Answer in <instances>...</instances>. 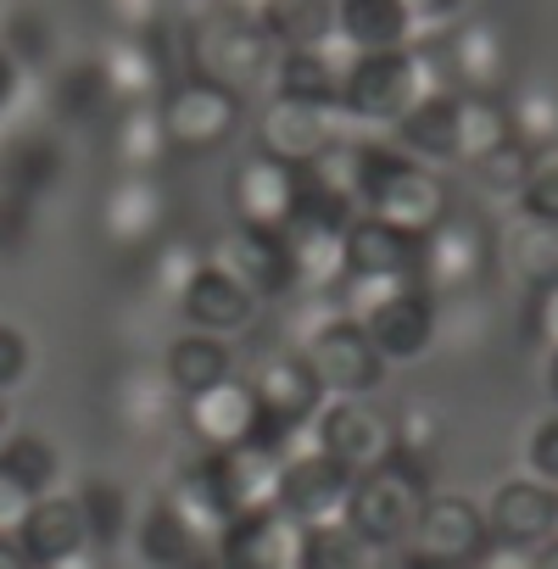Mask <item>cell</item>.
<instances>
[{
	"label": "cell",
	"instance_id": "obj_4",
	"mask_svg": "<svg viewBox=\"0 0 558 569\" xmlns=\"http://www.w3.org/2000/svg\"><path fill=\"white\" fill-rule=\"evenodd\" d=\"M179 57H185V73H201L212 84H229V90H251L268 79V62H273V46L268 34L257 29V18L235 12V7H212L201 23H190V34L179 40Z\"/></svg>",
	"mask_w": 558,
	"mask_h": 569
},
{
	"label": "cell",
	"instance_id": "obj_42",
	"mask_svg": "<svg viewBox=\"0 0 558 569\" xmlns=\"http://www.w3.org/2000/svg\"><path fill=\"white\" fill-rule=\"evenodd\" d=\"M525 475L558 491V408L525 430Z\"/></svg>",
	"mask_w": 558,
	"mask_h": 569
},
{
	"label": "cell",
	"instance_id": "obj_24",
	"mask_svg": "<svg viewBox=\"0 0 558 569\" xmlns=\"http://www.w3.org/2000/svg\"><path fill=\"white\" fill-rule=\"evenodd\" d=\"M408 157H419V162H458V90H447V84H430L391 129H386Z\"/></svg>",
	"mask_w": 558,
	"mask_h": 569
},
{
	"label": "cell",
	"instance_id": "obj_35",
	"mask_svg": "<svg viewBox=\"0 0 558 569\" xmlns=\"http://www.w3.org/2000/svg\"><path fill=\"white\" fill-rule=\"evenodd\" d=\"M508 134H519L514 129V118H508V101L502 96H458V162L469 168L475 157H486L491 146H502Z\"/></svg>",
	"mask_w": 558,
	"mask_h": 569
},
{
	"label": "cell",
	"instance_id": "obj_38",
	"mask_svg": "<svg viewBox=\"0 0 558 569\" xmlns=\"http://www.w3.org/2000/svg\"><path fill=\"white\" fill-rule=\"evenodd\" d=\"M530 162H536V146H530L525 134H508L502 146H491L486 157H475L469 173H475V184H480L486 196H508V201H514V190L525 184Z\"/></svg>",
	"mask_w": 558,
	"mask_h": 569
},
{
	"label": "cell",
	"instance_id": "obj_48",
	"mask_svg": "<svg viewBox=\"0 0 558 569\" xmlns=\"http://www.w3.org/2000/svg\"><path fill=\"white\" fill-rule=\"evenodd\" d=\"M469 569H530V552H525V547H502V541H491Z\"/></svg>",
	"mask_w": 558,
	"mask_h": 569
},
{
	"label": "cell",
	"instance_id": "obj_15",
	"mask_svg": "<svg viewBox=\"0 0 558 569\" xmlns=\"http://www.w3.org/2000/svg\"><path fill=\"white\" fill-rule=\"evenodd\" d=\"M452 34H441L430 46V57L441 62L436 84L447 79V90L458 96H502L508 84V40L497 23H447Z\"/></svg>",
	"mask_w": 558,
	"mask_h": 569
},
{
	"label": "cell",
	"instance_id": "obj_18",
	"mask_svg": "<svg viewBox=\"0 0 558 569\" xmlns=\"http://www.w3.org/2000/svg\"><path fill=\"white\" fill-rule=\"evenodd\" d=\"M352 469L347 463H336L330 452H319V447H291L286 452V463H279V508H286L291 519H302V525H313V519H336L341 513V502H347V491H352Z\"/></svg>",
	"mask_w": 558,
	"mask_h": 569
},
{
	"label": "cell",
	"instance_id": "obj_2",
	"mask_svg": "<svg viewBox=\"0 0 558 569\" xmlns=\"http://www.w3.org/2000/svg\"><path fill=\"white\" fill-rule=\"evenodd\" d=\"M430 84L436 79H430V57L419 51V40L413 46H391V51H352L336 107L347 112V123L391 129Z\"/></svg>",
	"mask_w": 558,
	"mask_h": 569
},
{
	"label": "cell",
	"instance_id": "obj_50",
	"mask_svg": "<svg viewBox=\"0 0 558 569\" xmlns=\"http://www.w3.org/2000/svg\"><path fill=\"white\" fill-rule=\"evenodd\" d=\"M530 569H558V530H552L547 541L530 547Z\"/></svg>",
	"mask_w": 558,
	"mask_h": 569
},
{
	"label": "cell",
	"instance_id": "obj_53",
	"mask_svg": "<svg viewBox=\"0 0 558 569\" xmlns=\"http://www.w3.org/2000/svg\"><path fill=\"white\" fill-rule=\"evenodd\" d=\"M397 569H452V563H419V558H402L397 552Z\"/></svg>",
	"mask_w": 558,
	"mask_h": 569
},
{
	"label": "cell",
	"instance_id": "obj_49",
	"mask_svg": "<svg viewBox=\"0 0 558 569\" xmlns=\"http://www.w3.org/2000/svg\"><path fill=\"white\" fill-rule=\"evenodd\" d=\"M18 90H23V68H18V57L7 46H0V112H12Z\"/></svg>",
	"mask_w": 558,
	"mask_h": 569
},
{
	"label": "cell",
	"instance_id": "obj_10",
	"mask_svg": "<svg viewBox=\"0 0 558 569\" xmlns=\"http://www.w3.org/2000/svg\"><path fill=\"white\" fill-rule=\"evenodd\" d=\"M279 463H286V452H279V447L246 441V447H212L190 469L201 475V486L212 491V502L229 519L240 508H262V502L279 497Z\"/></svg>",
	"mask_w": 558,
	"mask_h": 569
},
{
	"label": "cell",
	"instance_id": "obj_12",
	"mask_svg": "<svg viewBox=\"0 0 558 569\" xmlns=\"http://www.w3.org/2000/svg\"><path fill=\"white\" fill-rule=\"evenodd\" d=\"M341 134H347V112H341V107L273 96V101L262 107V123H257V151L302 168V162L325 157Z\"/></svg>",
	"mask_w": 558,
	"mask_h": 569
},
{
	"label": "cell",
	"instance_id": "obj_31",
	"mask_svg": "<svg viewBox=\"0 0 558 569\" xmlns=\"http://www.w3.org/2000/svg\"><path fill=\"white\" fill-rule=\"evenodd\" d=\"M57 173H62V151L46 134H23V140H12L7 151H0V190H7L12 201H29V196L51 190Z\"/></svg>",
	"mask_w": 558,
	"mask_h": 569
},
{
	"label": "cell",
	"instance_id": "obj_52",
	"mask_svg": "<svg viewBox=\"0 0 558 569\" xmlns=\"http://www.w3.org/2000/svg\"><path fill=\"white\" fill-rule=\"evenodd\" d=\"M541 386H547V397H552V408H558V347H547V369H541Z\"/></svg>",
	"mask_w": 558,
	"mask_h": 569
},
{
	"label": "cell",
	"instance_id": "obj_43",
	"mask_svg": "<svg viewBox=\"0 0 558 569\" xmlns=\"http://www.w3.org/2000/svg\"><path fill=\"white\" fill-rule=\"evenodd\" d=\"M29 363H34L29 336H23L18 325H0V391H12V386L29 375Z\"/></svg>",
	"mask_w": 558,
	"mask_h": 569
},
{
	"label": "cell",
	"instance_id": "obj_13",
	"mask_svg": "<svg viewBox=\"0 0 558 569\" xmlns=\"http://www.w3.org/2000/svg\"><path fill=\"white\" fill-rule=\"evenodd\" d=\"M212 262L229 268L257 302H279L297 291V257H291V240L286 229H251V223H235L218 246H212Z\"/></svg>",
	"mask_w": 558,
	"mask_h": 569
},
{
	"label": "cell",
	"instance_id": "obj_17",
	"mask_svg": "<svg viewBox=\"0 0 558 569\" xmlns=\"http://www.w3.org/2000/svg\"><path fill=\"white\" fill-rule=\"evenodd\" d=\"M419 234L380 212H352L341 229V279H413Z\"/></svg>",
	"mask_w": 558,
	"mask_h": 569
},
{
	"label": "cell",
	"instance_id": "obj_7",
	"mask_svg": "<svg viewBox=\"0 0 558 569\" xmlns=\"http://www.w3.org/2000/svg\"><path fill=\"white\" fill-rule=\"evenodd\" d=\"M486 268H491V240H486L480 223L447 212L436 229L419 234V268H413V279L425 284L436 302L469 297L475 284L486 279Z\"/></svg>",
	"mask_w": 558,
	"mask_h": 569
},
{
	"label": "cell",
	"instance_id": "obj_33",
	"mask_svg": "<svg viewBox=\"0 0 558 569\" xmlns=\"http://www.w3.org/2000/svg\"><path fill=\"white\" fill-rule=\"evenodd\" d=\"M257 29L268 34V46H308L330 34V0H257Z\"/></svg>",
	"mask_w": 558,
	"mask_h": 569
},
{
	"label": "cell",
	"instance_id": "obj_5",
	"mask_svg": "<svg viewBox=\"0 0 558 569\" xmlns=\"http://www.w3.org/2000/svg\"><path fill=\"white\" fill-rule=\"evenodd\" d=\"M491 547V530H486V508L464 491H425L408 536H402V558H419V563H452V569H469L480 552Z\"/></svg>",
	"mask_w": 558,
	"mask_h": 569
},
{
	"label": "cell",
	"instance_id": "obj_28",
	"mask_svg": "<svg viewBox=\"0 0 558 569\" xmlns=\"http://www.w3.org/2000/svg\"><path fill=\"white\" fill-rule=\"evenodd\" d=\"M223 375H235V352H229L223 336H212V330H179V336L168 341V352H162V386H168L173 402H185V397L218 386Z\"/></svg>",
	"mask_w": 558,
	"mask_h": 569
},
{
	"label": "cell",
	"instance_id": "obj_37",
	"mask_svg": "<svg viewBox=\"0 0 558 569\" xmlns=\"http://www.w3.org/2000/svg\"><path fill=\"white\" fill-rule=\"evenodd\" d=\"M73 497H79V513H84L90 547H96V552H101V547H118L123 530H129V491H123L118 480L96 475V480H84Z\"/></svg>",
	"mask_w": 558,
	"mask_h": 569
},
{
	"label": "cell",
	"instance_id": "obj_21",
	"mask_svg": "<svg viewBox=\"0 0 558 569\" xmlns=\"http://www.w3.org/2000/svg\"><path fill=\"white\" fill-rule=\"evenodd\" d=\"M352 62V46L325 34V40H308V46H279L273 62H268V84L273 96H291V101H325L336 107L341 96V73Z\"/></svg>",
	"mask_w": 558,
	"mask_h": 569
},
{
	"label": "cell",
	"instance_id": "obj_1",
	"mask_svg": "<svg viewBox=\"0 0 558 569\" xmlns=\"http://www.w3.org/2000/svg\"><path fill=\"white\" fill-rule=\"evenodd\" d=\"M425 491H436V463H419V458H408V452L391 447L375 469H363L352 480V491L341 502V519L375 552H391V547H402V536H408Z\"/></svg>",
	"mask_w": 558,
	"mask_h": 569
},
{
	"label": "cell",
	"instance_id": "obj_32",
	"mask_svg": "<svg viewBox=\"0 0 558 569\" xmlns=\"http://www.w3.org/2000/svg\"><path fill=\"white\" fill-rule=\"evenodd\" d=\"M51 107H57V118H62V123H101V118H112L118 96H112V84H107L101 62L90 57V62L62 68V79L51 84Z\"/></svg>",
	"mask_w": 558,
	"mask_h": 569
},
{
	"label": "cell",
	"instance_id": "obj_51",
	"mask_svg": "<svg viewBox=\"0 0 558 569\" xmlns=\"http://www.w3.org/2000/svg\"><path fill=\"white\" fill-rule=\"evenodd\" d=\"M0 569H34V563L23 558V547H18L12 536H0Z\"/></svg>",
	"mask_w": 558,
	"mask_h": 569
},
{
	"label": "cell",
	"instance_id": "obj_41",
	"mask_svg": "<svg viewBox=\"0 0 558 569\" xmlns=\"http://www.w3.org/2000/svg\"><path fill=\"white\" fill-rule=\"evenodd\" d=\"M0 46L18 57V68H34L51 51V23L40 12H12L7 23H0Z\"/></svg>",
	"mask_w": 558,
	"mask_h": 569
},
{
	"label": "cell",
	"instance_id": "obj_25",
	"mask_svg": "<svg viewBox=\"0 0 558 569\" xmlns=\"http://www.w3.org/2000/svg\"><path fill=\"white\" fill-rule=\"evenodd\" d=\"M134 547L151 569H218V536L190 530L162 497L140 513L134 525Z\"/></svg>",
	"mask_w": 558,
	"mask_h": 569
},
{
	"label": "cell",
	"instance_id": "obj_44",
	"mask_svg": "<svg viewBox=\"0 0 558 569\" xmlns=\"http://www.w3.org/2000/svg\"><path fill=\"white\" fill-rule=\"evenodd\" d=\"M107 12L118 34H146L162 23V0H107Z\"/></svg>",
	"mask_w": 558,
	"mask_h": 569
},
{
	"label": "cell",
	"instance_id": "obj_30",
	"mask_svg": "<svg viewBox=\"0 0 558 569\" xmlns=\"http://www.w3.org/2000/svg\"><path fill=\"white\" fill-rule=\"evenodd\" d=\"M162 184L157 173H123L118 190L107 196V234L118 246H151V234L162 229Z\"/></svg>",
	"mask_w": 558,
	"mask_h": 569
},
{
	"label": "cell",
	"instance_id": "obj_29",
	"mask_svg": "<svg viewBox=\"0 0 558 569\" xmlns=\"http://www.w3.org/2000/svg\"><path fill=\"white\" fill-rule=\"evenodd\" d=\"M112 157L123 173H162L173 162L157 101H118L112 107Z\"/></svg>",
	"mask_w": 558,
	"mask_h": 569
},
{
	"label": "cell",
	"instance_id": "obj_27",
	"mask_svg": "<svg viewBox=\"0 0 558 569\" xmlns=\"http://www.w3.org/2000/svg\"><path fill=\"white\" fill-rule=\"evenodd\" d=\"M497 262L508 268V279L519 291H541V284L558 279V223H541V218H508L497 229Z\"/></svg>",
	"mask_w": 558,
	"mask_h": 569
},
{
	"label": "cell",
	"instance_id": "obj_14",
	"mask_svg": "<svg viewBox=\"0 0 558 569\" xmlns=\"http://www.w3.org/2000/svg\"><path fill=\"white\" fill-rule=\"evenodd\" d=\"M308 436H313L319 452H330L352 475L375 469L391 452V419L380 408H369L363 397H325L319 413L308 419Z\"/></svg>",
	"mask_w": 558,
	"mask_h": 569
},
{
	"label": "cell",
	"instance_id": "obj_8",
	"mask_svg": "<svg viewBox=\"0 0 558 569\" xmlns=\"http://www.w3.org/2000/svg\"><path fill=\"white\" fill-rule=\"evenodd\" d=\"M302 358L313 363L325 397H369V391L386 380V369H391V363L375 352L369 330H363L352 313H330L325 325H313Z\"/></svg>",
	"mask_w": 558,
	"mask_h": 569
},
{
	"label": "cell",
	"instance_id": "obj_34",
	"mask_svg": "<svg viewBox=\"0 0 558 569\" xmlns=\"http://www.w3.org/2000/svg\"><path fill=\"white\" fill-rule=\"evenodd\" d=\"M369 563H375V547L341 513L302 525V569H369Z\"/></svg>",
	"mask_w": 558,
	"mask_h": 569
},
{
	"label": "cell",
	"instance_id": "obj_26",
	"mask_svg": "<svg viewBox=\"0 0 558 569\" xmlns=\"http://www.w3.org/2000/svg\"><path fill=\"white\" fill-rule=\"evenodd\" d=\"M330 34L347 40L352 51H391L413 46L419 23L402 0H330Z\"/></svg>",
	"mask_w": 558,
	"mask_h": 569
},
{
	"label": "cell",
	"instance_id": "obj_40",
	"mask_svg": "<svg viewBox=\"0 0 558 569\" xmlns=\"http://www.w3.org/2000/svg\"><path fill=\"white\" fill-rule=\"evenodd\" d=\"M441 436H447V425H441V413L430 402L402 408V419L391 425V447L408 452V458H419V463H436L441 458Z\"/></svg>",
	"mask_w": 558,
	"mask_h": 569
},
{
	"label": "cell",
	"instance_id": "obj_55",
	"mask_svg": "<svg viewBox=\"0 0 558 569\" xmlns=\"http://www.w3.org/2000/svg\"><path fill=\"white\" fill-rule=\"evenodd\" d=\"M0 262H7V229H0Z\"/></svg>",
	"mask_w": 558,
	"mask_h": 569
},
{
	"label": "cell",
	"instance_id": "obj_45",
	"mask_svg": "<svg viewBox=\"0 0 558 569\" xmlns=\"http://www.w3.org/2000/svg\"><path fill=\"white\" fill-rule=\"evenodd\" d=\"M530 330H536L541 347H558V279L530 291Z\"/></svg>",
	"mask_w": 558,
	"mask_h": 569
},
{
	"label": "cell",
	"instance_id": "obj_46",
	"mask_svg": "<svg viewBox=\"0 0 558 569\" xmlns=\"http://www.w3.org/2000/svg\"><path fill=\"white\" fill-rule=\"evenodd\" d=\"M29 502H34V491H29V486H18L7 469H0V536H18V525H23Z\"/></svg>",
	"mask_w": 558,
	"mask_h": 569
},
{
	"label": "cell",
	"instance_id": "obj_19",
	"mask_svg": "<svg viewBox=\"0 0 558 569\" xmlns=\"http://www.w3.org/2000/svg\"><path fill=\"white\" fill-rule=\"evenodd\" d=\"M179 413H185V430L201 441V452H212V447H246V441L262 436V408H257V397H251V386L240 375H223L218 386L185 397Z\"/></svg>",
	"mask_w": 558,
	"mask_h": 569
},
{
	"label": "cell",
	"instance_id": "obj_56",
	"mask_svg": "<svg viewBox=\"0 0 558 569\" xmlns=\"http://www.w3.org/2000/svg\"><path fill=\"white\" fill-rule=\"evenodd\" d=\"M7 207H12V196H7V190H0V212H7Z\"/></svg>",
	"mask_w": 558,
	"mask_h": 569
},
{
	"label": "cell",
	"instance_id": "obj_9",
	"mask_svg": "<svg viewBox=\"0 0 558 569\" xmlns=\"http://www.w3.org/2000/svg\"><path fill=\"white\" fill-rule=\"evenodd\" d=\"M218 569H302V519L279 502L229 513L218 530Z\"/></svg>",
	"mask_w": 558,
	"mask_h": 569
},
{
	"label": "cell",
	"instance_id": "obj_54",
	"mask_svg": "<svg viewBox=\"0 0 558 569\" xmlns=\"http://www.w3.org/2000/svg\"><path fill=\"white\" fill-rule=\"evenodd\" d=\"M12 430V408H7V391H0V436Z\"/></svg>",
	"mask_w": 558,
	"mask_h": 569
},
{
	"label": "cell",
	"instance_id": "obj_39",
	"mask_svg": "<svg viewBox=\"0 0 558 569\" xmlns=\"http://www.w3.org/2000/svg\"><path fill=\"white\" fill-rule=\"evenodd\" d=\"M514 207L525 218H541V223H558V146H541L525 184L514 190Z\"/></svg>",
	"mask_w": 558,
	"mask_h": 569
},
{
	"label": "cell",
	"instance_id": "obj_20",
	"mask_svg": "<svg viewBox=\"0 0 558 569\" xmlns=\"http://www.w3.org/2000/svg\"><path fill=\"white\" fill-rule=\"evenodd\" d=\"M229 212L251 229H286L297 218V168L268 151H251L229 173Z\"/></svg>",
	"mask_w": 558,
	"mask_h": 569
},
{
	"label": "cell",
	"instance_id": "obj_36",
	"mask_svg": "<svg viewBox=\"0 0 558 569\" xmlns=\"http://www.w3.org/2000/svg\"><path fill=\"white\" fill-rule=\"evenodd\" d=\"M0 469L40 497V491H57V480H62V452H57L40 430H18V436H0Z\"/></svg>",
	"mask_w": 558,
	"mask_h": 569
},
{
	"label": "cell",
	"instance_id": "obj_16",
	"mask_svg": "<svg viewBox=\"0 0 558 569\" xmlns=\"http://www.w3.org/2000/svg\"><path fill=\"white\" fill-rule=\"evenodd\" d=\"M173 302H179V313H185L190 330H212V336H223V341L240 336V330H251V325H257V308H262L246 284H240L229 268H218L212 257L196 262V268L179 279Z\"/></svg>",
	"mask_w": 558,
	"mask_h": 569
},
{
	"label": "cell",
	"instance_id": "obj_6",
	"mask_svg": "<svg viewBox=\"0 0 558 569\" xmlns=\"http://www.w3.org/2000/svg\"><path fill=\"white\" fill-rule=\"evenodd\" d=\"M358 325L369 330V341H375V352L386 363H419L436 347L441 302L425 291L419 279H397V284H386V291L358 313Z\"/></svg>",
	"mask_w": 558,
	"mask_h": 569
},
{
	"label": "cell",
	"instance_id": "obj_23",
	"mask_svg": "<svg viewBox=\"0 0 558 569\" xmlns=\"http://www.w3.org/2000/svg\"><path fill=\"white\" fill-rule=\"evenodd\" d=\"M12 541L23 547V558H29L34 569H46V563H57V558L90 547L79 497H73V491H40V497L29 502V513H23V525H18Z\"/></svg>",
	"mask_w": 558,
	"mask_h": 569
},
{
	"label": "cell",
	"instance_id": "obj_11",
	"mask_svg": "<svg viewBox=\"0 0 558 569\" xmlns=\"http://www.w3.org/2000/svg\"><path fill=\"white\" fill-rule=\"evenodd\" d=\"M246 386H251L268 430H279L286 441H297L308 430V419L319 413V402H325V386H319V375H313V363L302 352H268V358H257Z\"/></svg>",
	"mask_w": 558,
	"mask_h": 569
},
{
	"label": "cell",
	"instance_id": "obj_47",
	"mask_svg": "<svg viewBox=\"0 0 558 569\" xmlns=\"http://www.w3.org/2000/svg\"><path fill=\"white\" fill-rule=\"evenodd\" d=\"M402 7L413 12V23H419V34H425V29H447V23H458L469 0H402Z\"/></svg>",
	"mask_w": 558,
	"mask_h": 569
},
{
	"label": "cell",
	"instance_id": "obj_22",
	"mask_svg": "<svg viewBox=\"0 0 558 569\" xmlns=\"http://www.w3.org/2000/svg\"><path fill=\"white\" fill-rule=\"evenodd\" d=\"M486 530H491V541L530 552L536 541H547L558 530V491L541 486V480H530V475L502 480L491 491V502H486Z\"/></svg>",
	"mask_w": 558,
	"mask_h": 569
},
{
	"label": "cell",
	"instance_id": "obj_3",
	"mask_svg": "<svg viewBox=\"0 0 558 569\" xmlns=\"http://www.w3.org/2000/svg\"><path fill=\"white\" fill-rule=\"evenodd\" d=\"M157 118H162L173 157H212L246 123V96L229 84H212L201 73H173L157 90Z\"/></svg>",
	"mask_w": 558,
	"mask_h": 569
}]
</instances>
